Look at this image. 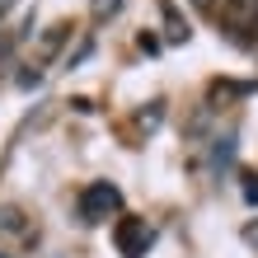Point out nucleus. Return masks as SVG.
I'll return each mask as SVG.
<instances>
[{"instance_id":"nucleus-1","label":"nucleus","mask_w":258,"mask_h":258,"mask_svg":"<svg viewBox=\"0 0 258 258\" xmlns=\"http://www.w3.org/2000/svg\"><path fill=\"white\" fill-rule=\"evenodd\" d=\"M122 207V192H117L113 183H89L85 192H80V216L85 221H103L108 211H117Z\"/></svg>"},{"instance_id":"nucleus-2","label":"nucleus","mask_w":258,"mask_h":258,"mask_svg":"<svg viewBox=\"0 0 258 258\" xmlns=\"http://www.w3.org/2000/svg\"><path fill=\"white\" fill-rule=\"evenodd\" d=\"M216 19L225 28H253L258 33V0H216Z\"/></svg>"},{"instance_id":"nucleus-3","label":"nucleus","mask_w":258,"mask_h":258,"mask_svg":"<svg viewBox=\"0 0 258 258\" xmlns=\"http://www.w3.org/2000/svg\"><path fill=\"white\" fill-rule=\"evenodd\" d=\"M113 235H117V249H122V258H141L146 244H150V230H146L141 216H122Z\"/></svg>"},{"instance_id":"nucleus-4","label":"nucleus","mask_w":258,"mask_h":258,"mask_svg":"<svg viewBox=\"0 0 258 258\" xmlns=\"http://www.w3.org/2000/svg\"><path fill=\"white\" fill-rule=\"evenodd\" d=\"M164 24H169V38H188V24L178 19V14H174L169 5H164Z\"/></svg>"},{"instance_id":"nucleus-5","label":"nucleus","mask_w":258,"mask_h":258,"mask_svg":"<svg viewBox=\"0 0 258 258\" xmlns=\"http://www.w3.org/2000/svg\"><path fill=\"white\" fill-rule=\"evenodd\" d=\"M66 28H71V24H56L52 33L42 38V52H56V47H61V38H66Z\"/></svg>"},{"instance_id":"nucleus-6","label":"nucleus","mask_w":258,"mask_h":258,"mask_svg":"<svg viewBox=\"0 0 258 258\" xmlns=\"http://www.w3.org/2000/svg\"><path fill=\"white\" fill-rule=\"evenodd\" d=\"M244 202L258 207V174H244Z\"/></svg>"},{"instance_id":"nucleus-7","label":"nucleus","mask_w":258,"mask_h":258,"mask_svg":"<svg viewBox=\"0 0 258 258\" xmlns=\"http://www.w3.org/2000/svg\"><path fill=\"white\" fill-rule=\"evenodd\" d=\"M117 5H122V0H94V14L103 19V14H117Z\"/></svg>"},{"instance_id":"nucleus-8","label":"nucleus","mask_w":258,"mask_h":258,"mask_svg":"<svg viewBox=\"0 0 258 258\" xmlns=\"http://www.w3.org/2000/svg\"><path fill=\"white\" fill-rule=\"evenodd\" d=\"M192 5H202V10H216V0H192Z\"/></svg>"},{"instance_id":"nucleus-9","label":"nucleus","mask_w":258,"mask_h":258,"mask_svg":"<svg viewBox=\"0 0 258 258\" xmlns=\"http://www.w3.org/2000/svg\"><path fill=\"white\" fill-rule=\"evenodd\" d=\"M10 5H14V0H0V14H10Z\"/></svg>"}]
</instances>
